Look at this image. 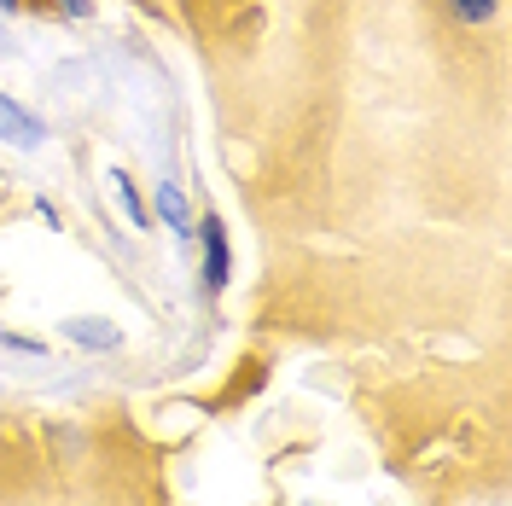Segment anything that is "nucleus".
Returning <instances> with one entry per match:
<instances>
[{
  "label": "nucleus",
  "mask_w": 512,
  "mask_h": 506,
  "mask_svg": "<svg viewBox=\"0 0 512 506\" xmlns=\"http://www.w3.org/2000/svg\"><path fill=\"white\" fill-rule=\"evenodd\" d=\"M192 245H198V285L210 291V297H222L227 285H233V233L216 210H204L198 227H192Z\"/></svg>",
  "instance_id": "1"
},
{
  "label": "nucleus",
  "mask_w": 512,
  "mask_h": 506,
  "mask_svg": "<svg viewBox=\"0 0 512 506\" xmlns=\"http://www.w3.org/2000/svg\"><path fill=\"white\" fill-rule=\"evenodd\" d=\"M59 338L70 349H82V355H117V349H123V326L111 315H64Z\"/></svg>",
  "instance_id": "2"
},
{
  "label": "nucleus",
  "mask_w": 512,
  "mask_h": 506,
  "mask_svg": "<svg viewBox=\"0 0 512 506\" xmlns=\"http://www.w3.org/2000/svg\"><path fill=\"white\" fill-rule=\"evenodd\" d=\"M0 140L12 146V152H41L47 146V117L30 111L24 99H12L0 88Z\"/></svg>",
  "instance_id": "3"
},
{
  "label": "nucleus",
  "mask_w": 512,
  "mask_h": 506,
  "mask_svg": "<svg viewBox=\"0 0 512 506\" xmlns=\"http://www.w3.org/2000/svg\"><path fill=\"white\" fill-rule=\"evenodd\" d=\"M152 222L169 227L181 245H192L198 210H192V198H187V187H181V181H158V187H152Z\"/></svg>",
  "instance_id": "4"
},
{
  "label": "nucleus",
  "mask_w": 512,
  "mask_h": 506,
  "mask_svg": "<svg viewBox=\"0 0 512 506\" xmlns=\"http://www.w3.org/2000/svg\"><path fill=\"white\" fill-rule=\"evenodd\" d=\"M105 181H111V198H117V210H123V222L134 227V233H152V198H146V192H140V181H134V175H128V169H117V163H111V169H105Z\"/></svg>",
  "instance_id": "5"
},
{
  "label": "nucleus",
  "mask_w": 512,
  "mask_h": 506,
  "mask_svg": "<svg viewBox=\"0 0 512 506\" xmlns=\"http://www.w3.org/2000/svg\"><path fill=\"white\" fill-rule=\"evenodd\" d=\"M443 12L460 24V30H483L501 18V0H443Z\"/></svg>",
  "instance_id": "6"
},
{
  "label": "nucleus",
  "mask_w": 512,
  "mask_h": 506,
  "mask_svg": "<svg viewBox=\"0 0 512 506\" xmlns=\"http://www.w3.org/2000/svg\"><path fill=\"white\" fill-rule=\"evenodd\" d=\"M0 349H6V355H30V361H41V355H47V338H30V332L0 326Z\"/></svg>",
  "instance_id": "7"
},
{
  "label": "nucleus",
  "mask_w": 512,
  "mask_h": 506,
  "mask_svg": "<svg viewBox=\"0 0 512 506\" xmlns=\"http://www.w3.org/2000/svg\"><path fill=\"white\" fill-rule=\"evenodd\" d=\"M35 6H53V12H59V18H70V24H88V18L99 12L94 0H35Z\"/></svg>",
  "instance_id": "8"
},
{
  "label": "nucleus",
  "mask_w": 512,
  "mask_h": 506,
  "mask_svg": "<svg viewBox=\"0 0 512 506\" xmlns=\"http://www.w3.org/2000/svg\"><path fill=\"white\" fill-rule=\"evenodd\" d=\"M35 216H41V222L53 227V233L64 227V216H59V204H53V198H35Z\"/></svg>",
  "instance_id": "9"
},
{
  "label": "nucleus",
  "mask_w": 512,
  "mask_h": 506,
  "mask_svg": "<svg viewBox=\"0 0 512 506\" xmlns=\"http://www.w3.org/2000/svg\"><path fill=\"white\" fill-rule=\"evenodd\" d=\"M35 0H0V12H6V18H18V12H30Z\"/></svg>",
  "instance_id": "10"
}]
</instances>
